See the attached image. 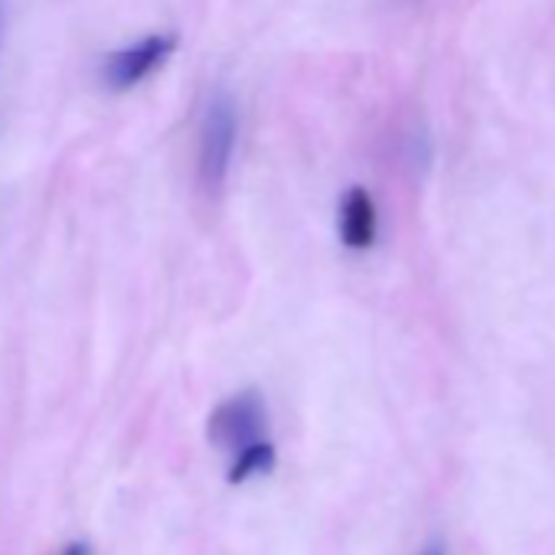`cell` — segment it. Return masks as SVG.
<instances>
[{
	"label": "cell",
	"mask_w": 555,
	"mask_h": 555,
	"mask_svg": "<svg viewBox=\"0 0 555 555\" xmlns=\"http://www.w3.org/2000/svg\"><path fill=\"white\" fill-rule=\"evenodd\" d=\"M235 138H238V108L235 99L229 92H212L203 118H199V151H196V170H199V183L206 193H219L229 167H232V154H235Z\"/></svg>",
	"instance_id": "6da1fadb"
},
{
	"label": "cell",
	"mask_w": 555,
	"mask_h": 555,
	"mask_svg": "<svg viewBox=\"0 0 555 555\" xmlns=\"http://www.w3.org/2000/svg\"><path fill=\"white\" fill-rule=\"evenodd\" d=\"M422 555H444V545H441V542H435V545H428Z\"/></svg>",
	"instance_id": "52a82bcc"
},
{
	"label": "cell",
	"mask_w": 555,
	"mask_h": 555,
	"mask_svg": "<svg viewBox=\"0 0 555 555\" xmlns=\"http://www.w3.org/2000/svg\"><path fill=\"white\" fill-rule=\"evenodd\" d=\"M405 4H418V0H405Z\"/></svg>",
	"instance_id": "ba28073f"
},
{
	"label": "cell",
	"mask_w": 555,
	"mask_h": 555,
	"mask_svg": "<svg viewBox=\"0 0 555 555\" xmlns=\"http://www.w3.org/2000/svg\"><path fill=\"white\" fill-rule=\"evenodd\" d=\"M264 425H268V409H264L261 392L242 389L212 409L206 422V435L219 451L235 457L238 451L264 441Z\"/></svg>",
	"instance_id": "7a4b0ae2"
},
{
	"label": "cell",
	"mask_w": 555,
	"mask_h": 555,
	"mask_svg": "<svg viewBox=\"0 0 555 555\" xmlns=\"http://www.w3.org/2000/svg\"><path fill=\"white\" fill-rule=\"evenodd\" d=\"M274 464H278L274 444L264 438V441H258V444H251V448H245V451H238V454L232 457L225 480H229V483H248V480H255V477L271 474Z\"/></svg>",
	"instance_id": "5b68a950"
},
{
	"label": "cell",
	"mask_w": 555,
	"mask_h": 555,
	"mask_svg": "<svg viewBox=\"0 0 555 555\" xmlns=\"http://www.w3.org/2000/svg\"><path fill=\"white\" fill-rule=\"evenodd\" d=\"M173 50H177L173 34H151L131 47H121L102 60V82L112 92H128V89L141 86L144 79H151L157 69H164V63L173 56Z\"/></svg>",
	"instance_id": "3957f363"
},
{
	"label": "cell",
	"mask_w": 555,
	"mask_h": 555,
	"mask_svg": "<svg viewBox=\"0 0 555 555\" xmlns=\"http://www.w3.org/2000/svg\"><path fill=\"white\" fill-rule=\"evenodd\" d=\"M60 555H92V548H89V542H69V545H63L60 548Z\"/></svg>",
	"instance_id": "8992f818"
},
{
	"label": "cell",
	"mask_w": 555,
	"mask_h": 555,
	"mask_svg": "<svg viewBox=\"0 0 555 555\" xmlns=\"http://www.w3.org/2000/svg\"><path fill=\"white\" fill-rule=\"evenodd\" d=\"M337 232L340 242L353 251H363L376 242L379 232V216H376V203L363 186H350L340 196V212H337Z\"/></svg>",
	"instance_id": "277c9868"
}]
</instances>
